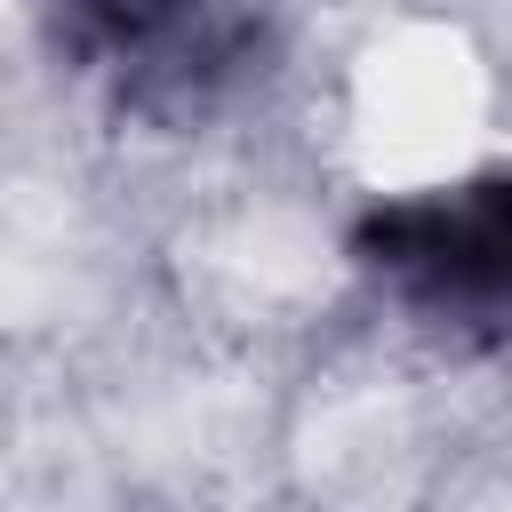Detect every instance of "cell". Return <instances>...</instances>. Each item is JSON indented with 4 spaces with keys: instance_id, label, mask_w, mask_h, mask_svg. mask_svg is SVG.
<instances>
[{
    "instance_id": "obj_1",
    "label": "cell",
    "mask_w": 512,
    "mask_h": 512,
    "mask_svg": "<svg viewBox=\"0 0 512 512\" xmlns=\"http://www.w3.org/2000/svg\"><path fill=\"white\" fill-rule=\"evenodd\" d=\"M352 264L432 336L480 352L512 336V168L376 200L352 224Z\"/></svg>"
},
{
    "instance_id": "obj_2",
    "label": "cell",
    "mask_w": 512,
    "mask_h": 512,
    "mask_svg": "<svg viewBox=\"0 0 512 512\" xmlns=\"http://www.w3.org/2000/svg\"><path fill=\"white\" fill-rule=\"evenodd\" d=\"M272 56V24L256 0H192L144 56L112 72L120 112L144 128H200L216 104H232Z\"/></svg>"
},
{
    "instance_id": "obj_3",
    "label": "cell",
    "mask_w": 512,
    "mask_h": 512,
    "mask_svg": "<svg viewBox=\"0 0 512 512\" xmlns=\"http://www.w3.org/2000/svg\"><path fill=\"white\" fill-rule=\"evenodd\" d=\"M192 0H40V32L64 64L80 72H120L128 56H144Z\"/></svg>"
}]
</instances>
